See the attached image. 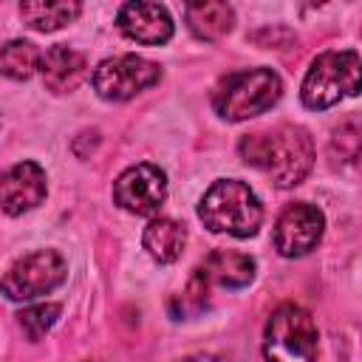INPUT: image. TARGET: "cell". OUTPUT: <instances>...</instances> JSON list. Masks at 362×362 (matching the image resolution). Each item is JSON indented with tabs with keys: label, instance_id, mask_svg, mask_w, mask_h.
<instances>
[{
	"label": "cell",
	"instance_id": "1",
	"mask_svg": "<svg viewBox=\"0 0 362 362\" xmlns=\"http://www.w3.org/2000/svg\"><path fill=\"white\" fill-rule=\"evenodd\" d=\"M240 158L263 170L277 187L300 184L314 164V141L308 130L297 124H280L274 130L249 133L238 144Z\"/></svg>",
	"mask_w": 362,
	"mask_h": 362
},
{
	"label": "cell",
	"instance_id": "2",
	"mask_svg": "<svg viewBox=\"0 0 362 362\" xmlns=\"http://www.w3.org/2000/svg\"><path fill=\"white\" fill-rule=\"evenodd\" d=\"M198 218L204 221L209 232H221L232 238H252L260 229L263 206L243 181L221 178L204 192L198 204Z\"/></svg>",
	"mask_w": 362,
	"mask_h": 362
},
{
	"label": "cell",
	"instance_id": "3",
	"mask_svg": "<svg viewBox=\"0 0 362 362\" xmlns=\"http://www.w3.org/2000/svg\"><path fill=\"white\" fill-rule=\"evenodd\" d=\"M283 93V82L272 68H246L226 74L212 90V107L226 122H243L269 110Z\"/></svg>",
	"mask_w": 362,
	"mask_h": 362
},
{
	"label": "cell",
	"instance_id": "4",
	"mask_svg": "<svg viewBox=\"0 0 362 362\" xmlns=\"http://www.w3.org/2000/svg\"><path fill=\"white\" fill-rule=\"evenodd\" d=\"M266 362H317V325L311 314L294 303L272 311L263 331Z\"/></svg>",
	"mask_w": 362,
	"mask_h": 362
},
{
	"label": "cell",
	"instance_id": "5",
	"mask_svg": "<svg viewBox=\"0 0 362 362\" xmlns=\"http://www.w3.org/2000/svg\"><path fill=\"white\" fill-rule=\"evenodd\" d=\"M359 93V54L356 51H325L320 54L303 79V105L325 110L345 96Z\"/></svg>",
	"mask_w": 362,
	"mask_h": 362
},
{
	"label": "cell",
	"instance_id": "6",
	"mask_svg": "<svg viewBox=\"0 0 362 362\" xmlns=\"http://www.w3.org/2000/svg\"><path fill=\"white\" fill-rule=\"evenodd\" d=\"M65 260L57 249H37L17 260L0 280V288L14 303L37 300L48 291H54L65 280Z\"/></svg>",
	"mask_w": 362,
	"mask_h": 362
},
{
	"label": "cell",
	"instance_id": "7",
	"mask_svg": "<svg viewBox=\"0 0 362 362\" xmlns=\"http://www.w3.org/2000/svg\"><path fill=\"white\" fill-rule=\"evenodd\" d=\"M161 79V68L136 54H119L102 59L93 71V90L107 102H124L153 88Z\"/></svg>",
	"mask_w": 362,
	"mask_h": 362
},
{
	"label": "cell",
	"instance_id": "8",
	"mask_svg": "<svg viewBox=\"0 0 362 362\" xmlns=\"http://www.w3.org/2000/svg\"><path fill=\"white\" fill-rule=\"evenodd\" d=\"M167 198V175L156 164L127 167L113 181V201L133 215H156Z\"/></svg>",
	"mask_w": 362,
	"mask_h": 362
},
{
	"label": "cell",
	"instance_id": "9",
	"mask_svg": "<svg viewBox=\"0 0 362 362\" xmlns=\"http://www.w3.org/2000/svg\"><path fill=\"white\" fill-rule=\"evenodd\" d=\"M325 229V218L311 204H291L280 212L274 223V246L283 257H303L308 255Z\"/></svg>",
	"mask_w": 362,
	"mask_h": 362
},
{
	"label": "cell",
	"instance_id": "10",
	"mask_svg": "<svg viewBox=\"0 0 362 362\" xmlns=\"http://www.w3.org/2000/svg\"><path fill=\"white\" fill-rule=\"evenodd\" d=\"M45 198V170L34 161H17L0 173V206L8 215H23L42 204Z\"/></svg>",
	"mask_w": 362,
	"mask_h": 362
},
{
	"label": "cell",
	"instance_id": "11",
	"mask_svg": "<svg viewBox=\"0 0 362 362\" xmlns=\"http://www.w3.org/2000/svg\"><path fill=\"white\" fill-rule=\"evenodd\" d=\"M116 23L124 37L141 45H161L173 37V17L158 3H124Z\"/></svg>",
	"mask_w": 362,
	"mask_h": 362
},
{
	"label": "cell",
	"instance_id": "12",
	"mask_svg": "<svg viewBox=\"0 0 362 362\" xmlns=\"http://www.w3.org/2000/svg\"><path fill=\"white\" fill-rule=\"evenodd\" d=\"M40 74H42V82L48 90L65 93V90L79 88V82L88 74V62L71 45H51L40 57Z\"/></svg>",
	"mask_w": 362,
	"mask_h": 362
},
{
	"label": "cell",
	"instance_id": "13",
	"mask_svg": "<svg viewBox=\"0 0 362 362\" xmlns=\"http://www.w3.org/2000/svg\"><path fill=\"white\" fill-rule=\"evenodd\" d=\"M255 269H257L255 257L232 249H215L198 272L204 274L206 283H215L223 288H243L255 280Z\"/></svg>",
	"mask_w": 362,
	"mask_h": 362
},
{
	"label": "cell",
	"instance_id": "14",
	"mask_svg": "<svg viewBox=\"0 0 362 362\" xmlns=\"http://www.w3.org/2000/svg\"><path fill=\"white\" fill-rule=\"evenodd\" d=\"M187 14V25L198 40H221L232 31L235 23V11L229 3H218V0H204V3H189L184 8Z\"/></svg>",
	"mask_w": 362,
	"mask_h": 362
},
{
	"label": "cell",
	"instance_id": "15",
	"mask_svg": "<svg viewBox=\"0 0 362 362\" xmlns=\"http://www.w3.org/2000/svg\"><path fill=\"white\" fill-rule=\"evenodd\" d=\"M144 249L150 252V257H156L158 263H173L181 257L184 243H187V229L184 223L173 221V218H153L144 226L141 235Z\"/></svg>",
	"mask_w": 362,
	"mask_h": 362
},
{
	"label": "cell",
	"instance_id": "16",
	"mask_svg": "<svg viewBox=\"0 0 362 362\" xmlns=\"http://www.w3.org/2000/svg\"><path fill=\"white\" fill-rule=\"evenodd\" d=\"M79 11L82 6L68 0H23L20 3V17L34 31H57L71 20H76Z\"/></svg>",
	"mask_w": 362,
	"mask_h": 362
},
{
	"label": "cell",
	"instance_id": "17",
	"mask_svg": "<svg viewBox=\"0 0 362 362\" xmlns=\"http://www.w3.org/2000/svg\"><path fill=\"white\" fill-rule=\"evenodd\" d=\"M40 68V51L28 40H8L0 48V74L8 79H28Z\"/></svg>",
	"mask_w": 362,
	"mask_h": 362
},
{
	"label": "cell",
	"instance_id": "18",
	"mask_svg": "<svg viewBox=\"0 0 362 362\" xmlns=\"http://www.w3.org/2000/svg\"><path fill=\"white\" fill-rule=\"evenodd\" d=\"M59 305L57 303H40V305H28V308H23L20 314H17V322H20V328H23V334L31 339V342H37V339H42L51 328H54V322L59 320Z\"/></svg>",
	"mask_w": 362,
	"mask_h": 362
},
{
	"label": "cell",
	"instance_id": "19",
	"mask_svg": "<svg viewBox=\"0 0 362 362\" xmlns=\"http://www.w3.org/2000/svg\"><path fill=\"white\" fill-rule=\"evenodd\" d=\"M178 362H223V359L209 356V354H195V356H184V359H178Z\"/></svg>",
	"mask_w": 362,
	"mask_h": 362
}]
</instances>
